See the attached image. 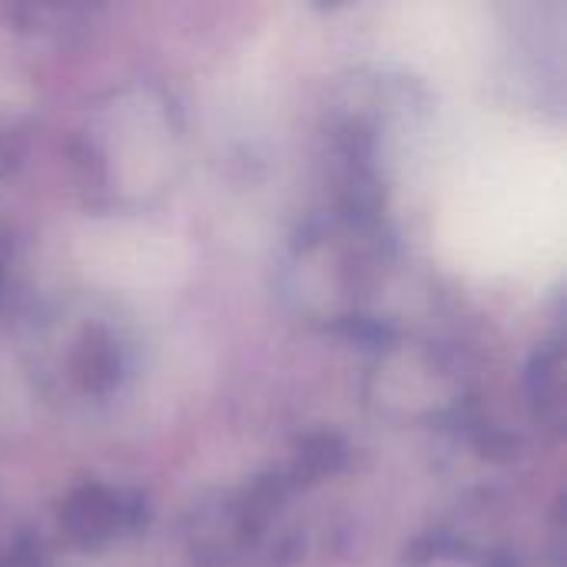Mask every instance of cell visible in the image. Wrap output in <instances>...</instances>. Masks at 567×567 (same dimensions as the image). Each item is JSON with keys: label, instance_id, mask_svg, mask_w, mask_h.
Wrapping results in <instances>:
<instances>
[{"label": "cell", "instance_id": "7", "mask_svg": "<svg viewBox=\"0 0 567 567\" xmlns=\"http://www.w3.org/2000/svg\"><path fill=\"white\" fill-rule=\"evenodd\" d=\"M525 395L532 415L561 432L565 425V346L561 339H548L535 349L525 369Z\"/></svg>", "mask_w": 567, "mask_h": 567}, {"label": "cell", "instance_id": "1", "mask_svg": "<svg viewBox=\"0 0 567 567\" xmlns=\"http://www.w3.org/2000/svg\"><path fill=\"white\" fill-rule=\"evenodd\" d=\"M395 256L385 216L322 206L289 239L279 286L289 309L326 332L382 346L392 329L375 316V296Z\"/></svg>", "mask_w": 567, "mask_h": 567}, {"label": "cell", "instance_id": "12", "mask_svg": "<svg viewBox=\"0 0 567 567\" xmlns=\"http://www.w3.org/2000/svg\"><path fill=\"white\" fill-rule=\"evenodd\" d=\"M10 276H13V236L10 226L0 219V302L10 289Z\"/></svg>", "mask_w": 567, "mask_h": 567}, {"label": "cell", "instance_id": "6", "mask_svg": "<svg viewBox=\"0 0 567 567\" xmlns=\"http://www.w3.org/2000/svg\"><path fill=\"white\" fill-rule=\"evenodd\" d=\"M56 525L73 548L103 551L146 532L150 502L130 485L83 482L60 502Z\"/></svg>", "mask_w": 567, "mask_h": 567}, {"label": "cell", "instance_id": "4", "mask_svg": "<svg viewBox=\"0 0 567 567\" xmlns=\"http://www.w3.org/2000/svg\"><path fill=\"white\" fill-rule=\"evenodd\" d=\"M30 346L40 385L66 402H106L123 389L133 369L123 326L93 309L50 319Z\"/></svg>", "mask_w": 567, "mask_h": 567}, {"label": "cell", "instance_id": "8", "mask_svg": "<svg viewBox=\"0 0 567 567\" xmlns=\"http://www.w3.org/2000/svg\"><path fill=\"white\" fill-rule=\"evenodd\" d=\"M402 567H518L512 555L498 551V548H485L475 545L455 532H432L425 538H419L405 558Z\"/></svg>", "mask_w": 567, "mask_h": 567}, {"label": "cell", "instance_id": "9", "mask_svg": "<svg viewBox=\"0 0 567 567\" xmlns=\"http://www.w3.org/2000/svg\"><path fill=\"white\" fill-rule=\"evenodd\" d=\"M346 465H349V445L336 432H312L296 445V452L282 465V472L289 475V482L299 492H309V488L322 485L326 478L339 475Z\"/></svg>", "mask_w": 567, "mask_h": 567}, {"label": "cell", "instance_id": "2", "mask_svg": "<svg viewBox=\"0 0 567 567\" xmlns=\"http://www.w3.org/2000/svg\"><path fill=\"white\" fill-rule=\"evenodd\" d=\"M73 166L90 206L130 213L156 203L183 166V116L176 100L143 80L103 93L73 140Z\"/></svg>", "mask_w": 567, "mask_h": 567}, {"label": "cell", "instance_id": "10", "mask_svg": "<svg viewBox=\"0 0 567 567\" xmlns=\"http://www.w3.org/2000/svg\"><path fill=\"white\" fill-rule=\"evenodd\" d=\"M27 150V120L17 106L0 100V179L10 176Z\"/></svg>", "mask_w": 567, "mask_h": 567}, {"label": "cell", "instance_id": "5", "mask_svg": "<svg viewBox=\"0 0 567 567\" xmlns=\"http://www.w3.org/2000/svg\"><path fill=\"white\" fill-rule=\"evenodd\" d=\"M369 395L392 419L458 425L472 409V375L445 346L405 342L392 332L375 346Z\"/></svg>", "mask_w": 567, "mask_h": 567}, {"label": "cell", "instance_id": "3", "mask_svg": "<svg viewBox=\"0 0 567 567\" xmlns=\"http://www.w3.org/2000/svg\"><path fill=\"white\" fill-rule=\"evenodd\" d=\"M296 495L302 492L279 465L199 502L186 522V555L193 567L279 565L299 558L302 532L289 522Z\"/></svg>", "mask_w": 567, "mask_h": 567}, {"label": "cell", "instance_id": "11", "mask_svg": "<svg viewBox=\"0 0 567 567\" xmlns=\"http://www.w3.org/2000/svg\"><path fill=\"white\" fill-rule=\"evenodd\" d=\"M0 567H50L47 555L40 548V542H33L30 535H17L13 542H7V548L0 551Z\"/></svg>", "mask_w": 567, "mask_h": 567}]
</instances>
